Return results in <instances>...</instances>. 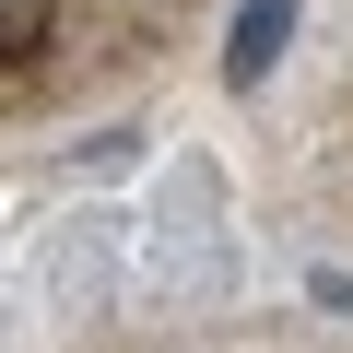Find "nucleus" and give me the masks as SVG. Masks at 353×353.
I'll return each instance as SVG.
<instances>
[{
	"label": "nucleus",
	"mask_w": 353,
	"mask_h": 353,
	"mask_svg": "<svg viewBox=\"0 0 353 353\" xmlns=\"http://www.w3.org/2000/svg\"><path fill=\"white\" fill-rule=\"evenodd\" d=\"M153 283H165V294H212V283H224V189H212L201 153L176 165L165 201H153Z\"/></svg>",
	"instance_id": "1"
},
{
	"label": "nucleus",
	"mask_w": 353,
	"mask_h": 353,
	"mask_svg": "<svg viewBox=\"0 0 353 353\" xmlns=\"http://www.w3.org/2000/svg\"><path fill=\"white\" fill-rule=\"evenodd\" d=\"M118 212H71L59 236H48V306L59 318H106V294H118Z\"/></svg>",
	"instance_id": "2"
},
{
	"label": "nucleus",
	"mask_w": 353,
	"mask_h": 353,
	"mask_svg": "<svg viewBox=\"0 0 353 353\" xmlns=\"http://www.w3.org/2000/svg\"><path fill=\"white\" fill-rule=\"evenodd\" d=\"M283 48H294V0H236V36H224V83H236V94H259Z\"/></svg>",
	"instance_id": "3"
},
{
	"label": "nucleus",
	"mask_w": 353,
	"mask_h": 353,
	"mask_svg": "<svg viewBox=\"0 0 353 353\" xmlns=\"http://www.w3.org/2000/svg\"><path fill=\"white\" fill-rule=\"evenodd\" d=\"M318 306H330V318H353V271H318Z\"/></svg>",
	"instance_id": "4"
}]
</instances>
